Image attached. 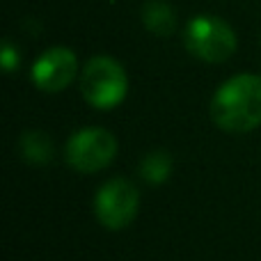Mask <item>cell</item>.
Returning <instances> with one entry per match:
<instances>
[{"label":"cell","instance_id":"1","mask_svg":"<svg viewBox=\"0 0 261 261\" xmlns=\"http://www.w3.org/2000/svg\"><path fill=\"white\" fill-rule=\"evenodd\" d=\"M211 119L227 133H248L261 124V76L239 73L218 87Z\"/></svg>","mask_w":261,"mask_h":261},{"label":"cell","instance_id":"2","mask_svg":"<svg viewBox=\"0 0 261 261\" xmlns=\"http://www.w3.org/2000/svg\"><path fill=\"white\" fill-rule=\"evenodd\" d=\"M81 92L90 106L99 110H110L122 103L128 92L126 71L117 60L108 55H96L83 69Z\"/></svg>","mask_w":261,"mask_h":261},{"label":"cell","instance_id":"3","mask_svg":"<svg viewBox=\"0 0 261 261\" xmlns=\"http://www.w3.org/2000/svg\"><path fill=\"white\" fill-rule=\"evenodd\" d=\"M186 48L195 55V58L204 60V62H225L234 55L236 50V35L225 21L204 14V16H195L193 21L186 25Z\"/></svg>","mask_w":261,"mask_h":261},{"label":"cell","instance_id":"4","mask_svg":"<svg viewBox=\"0 0 261 261\" xmlns=\"http://www.w3.org/2000/svg\"><path fill=\"white\" fill-rule=\"evenodd\" d=\"M117 156V140L110 130L99 126L81 128L67 142V163L83 174L103 170Z\"/></svg>","mask_w":261,"mask_h":261},{"label":"cell","instance_id":"5","mask_svg":"<svg viewBox=\"0 0 261 261\" xmlns=\"http://www.w3.org/2000/svg\"><path fill=\"white\" fill-rule=\"evenodd\" d=\"M140 208V193L130 181L113 179L106 181L96 193L94 211L99 222L110 231H119L133 222Z\"/></svg>","mask_w":261,"mask_h":261},{"label":"cell","instance_id":"6","mask_svg":"<svg viewBox=\"0 0 261 261\" xmlns=\"http://www.w3.org/2000/svg\"><path fill=\"white\" fill-rule=\"evenodd\" d=\"M78 71V60L71 48L55 46L37 58L32 64V83L44 92H62Z\"/></svg>","mask_w":261,"mask_h":261},{"label":"cell","instance_id":"7","mask_svg":"<svg viewBox=\"0 0 261 261\" xmlns=\"http://www.w3.org/2000/svg\"><path fill=\"white\" fill-rule=\"evenodd\" d=\"M142 23L156 37H170L176 30V14L165 0H147L142 5Z\"/></svg>","mask_w":261,"mask_h":261},{"label":"cell","instance_id":"8","mask_svg":"<svg viewBox=\"0 0 261 261\" xmlns=\"http://www.w3.org/2000/svg\"><path fill=\"white\" fill-rule=\"evenodd\" d=\"M18 151L32 165H46L53 158V140L44 130H25L18 140Z\"/></svg>","mask_w":261,"mask_h":261},{"label":"cell","instance_id":"9","mask_svg":"<svg viewBox=\"0 0 261 261\" xmlns=\"http://www.w3.org/2000/svg\"><path fill=\"white\" fill-rule=\"evenodd\" d=\"M172 174V158L167 151H151L140 161V176L149 184H163Z\"/></svg>","mask_w":261,"mask_h":261},{"label":"cell","instance_id":"10","mask_svg":"<svg viewBox=\"0 0 261 261\" xmlns=\"http://www.w3.org/2000/svg\"><path fill=\"white\" fill-rule=\"evenodd\" d=\"M0 58H3V69L5 71H14V69L18 67V53H16V48H14L9 41H5V46H3V53H0Z\"/></svg>","mask_w":261,"mask_h":261}]
</instances>
